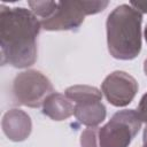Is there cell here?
Returning a JSON list of instances; mask_svg holds the SVG:
<instances>
[{"label": "cell", "instance_id": "obj_1", "mask_svg": "<svg viewBox=\"0 0 147 147\" xmlns=\"http://www.w3.org/2000/svg\"><path fill=\"white\" fill-rule=\"evenodd\" d=\"M39 18L24 7L0 6L1 62L14 68H28L37 61Z\"/></svg>", "mask_w": 147, "mask_h": 147}, {"label": "cell", "instance_id": "obj_2", "mask_svg": "<svg viewBox=\"0 0 147 147\" xmlns=\"http://www.w3.org/2000/svg\"><path fill=\"white\" fill-rule=\"evenodd\" d=\"M142 14L131 5L117 6L107 17L108 52L117 60H133L141 51Z\"/></svg>", "mask_w": 147, "mask_h": 147}, {"label": "cell", "instance_id": "obj_3", "mask_svg": "<svg viewBox=\"0 0 147 147\" xmlns=\"http://www.w3.org/2000/svg\"><path fill=\"white\" fill-rule=\"evenodd\" d=\"M103 0H65L57 1V7L47 20L40 21L46 31H76L83 24L86 15L98 14L108 6Z\"/></svg>", "mask_w": 147, "mask_h": 147}, {"label": "cell", "instance_id": "obj_4", "mask_svg": "<svg viewBox=\"0 0 147 147\" xmlns=\"http://www.w3.org/2000/svg\"><path fill=\"white\" fill-rule=\"evenodd\" d=\"M141 119L134 109L115 113L102 127H99L100 147H129L141 127Z\"/></svg>", "mask_w": 147, "mask_h": 147}, {"label": "cell", "instance_id": "obj_5", "mask_svg": "<svg viewBox=\"0 0 147 147\" xmlns=\"http://www.w3.org/2000/svg\"><path fill=\"white\" fill-rule=\"evenodd\" d=\"M54 92L51 80L40 71L29 69L15 76L11 93L16 103L38 108Z\"/></svg>", "mask_w": 147, "mask_h": 147}, {"label": "cell", "instance_id": "obj_6", "mask_svg": "<svg viewBox=\"0 0 147 147\" xmlns=\"http://www.w3.org/2000/svg\"><path fill=\"white\" fill-rule=\"evenodd\" d=\"M137 80L125 71L116 70L109 74L101 84V91L107 101L115 107L131 103L138 92Z\"/></svg>", "mask_w": 147, "mask_h": 147}, {"label": "cell", "instance_id": "obj_7", "mask_svg": "<svg viewBox=\"0 0 147 147\" xmlns=\"http://www.w3.org/2000/svg\"><path fill=\"white\" fill-rule=\"evenodd\" d=\"M1 126L3 133L9 140L18 142L29 138L32 130V122L25 111L14 108L5 113Z\"/></svg>", "mask_w": 147, "mask_h": 147}, {"label": "cell", "instance_id": "obj_8", "mask_svg": "<svg viewBox=\"0 0 147 147\" xmlns=\"http://www.w3.org/2000/svg\"><path fill=\"white\" fill-rule=\"evenodd\" d=\"M74 115L76 119L87 127H95L106 119L107 109L99 100L75 103Z\"/></svg>", "mask_w": 147, "mask_h": 147}, {"label": "cell", "instance_id": "obj_9", "mask_svg": "<svg viewBox=\"0 0 147 147\" xmlns=\"http://www.w3.org/2000/svg\"><path fill=\"white\" fill-rule=\"evenodd\" d=\"M75 106L65 95L53 92L42 103V113L53 121H64L74 115Z\"/></svg>", "mask_w": 147, "mask_h": 147}, {"label": "cell", "instance_id": "obj_10", "mask_svg": "<svg viewBox=\"0 0 147 147\" xmlns=\"http://www.w3.org/2000/svg\"><path fill=\"white\" fill-rule=\"evenodd\" d=\"M64 95L74 101L75 103L84 102V101H91V100H102V92L90 85H74L65 90Z\"/></svg>", "mask_w": 147, "mask_h": 147}, {"label": "cell", "instance_id": "obj_11", "mask_svg": "<svg viewBox=\"0 0 147 147\" xmlns=\"http://www.w3.org/2000/svg\"><path fill=\"white\" fill-rule=\"evenodd\" d=\"M28 5L31 11L39 17V21H44L53 15L57 7V1H29Z\"/></svg>", "mask_w": 147, "mask_h": 147}, {"label": "cell", "instance_id": "obj_12", "mask_svg": "<svg viewBox=\"0 0 147 147\" xmlns=\"http://www.w3.org/2000/svg\"><path fill=\"white\" fill-rule=\"evenodd\" d=\"M82 147H100L99 144V127H87L80 134Z\"/></svg>", "mask_w": 147, "mask_h": 147}, {"label": "cell", "instance_id": "obj_13", "mask_svg": "<svg viewBox=\"0 0 147 147\" xmlns=\"http://www.w3.org/2000/svg\"><path fill=\"white\" fill-rule=\"evenodd\" d=\"M137 113H138L141 122H145L147 124V93H145L141 96V99L139 101V105H138Z\"/></svg>", "mask_w": 147, "mask_h": 147}, {"label": "cell", "instance_id": "obj_14", "mask_svg": "<svg viewBox=\"0 0 147 147\" xmlns=\"http://www.w3.org/2000/svg\"><path fill=\"white\" fill-rule=\"evenodd\" d=\"M130 5L141 14H147V1H130Z\"/></svg>", "mask_w": 147, "mask_h": 147}, {"label": "cell", "instance_id": "obj_15", "mask_svg": "<svg viewBox=\"0 0 147 147\" xmlns=\"http://www.w3.org/2000/svg\"><path fill=\"white\" fill-rule=\"evenodd\" d=\"M142 141H144V146H147V124H146V126H145V130H144Z\"/></svg>", "mask_w": 147, "mask_h": 147}, {"label": "cell", "instance_id": "obj_16", "mask_svg": "<svg viewBox=\"0 0 147 147\" xmlns=\"http://www.w3.org/2000/svg\"><path fill=\"white\" fill-rule=\"evenodd\" d=\"M144 72H145V75L147 76V59H146L145 62H144Z\"/></svg>", "mask_w": 147, "mask_h": 147}, {"label": "cell", "instance_id": "obj_17", "mask_svg": "<svg viewBox=\"0 0 147 147\" xmlns=\"http://www.w3.org/2000/svg\"><path fill=\"white\" fill-rule=\"evenodd\" d=\"M144 36H145V40H146V42H147V25H146V28H145V32H144Z\"/></svg>", "mask_w": 147, "mask_h": 147}, {"label": "cell", "instance_id": "obj_18", "mask_svg": "<svg viewBox=\"0 0 147 147\" xmlns=\"http://www.w3.org/2000/svg\"><path fill=\"white\" fill-rule=\"evenodd\" d=\"M142 147H147V146H142Z\"/></svg>", "mask_w": 147, "mask_h": 147}]
</instances>
